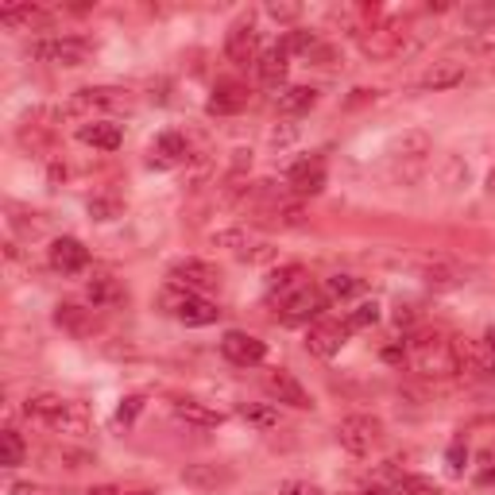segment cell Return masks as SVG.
Returning <instances> with one entry per match:
<instances>
[{
  "mask_svg": "<svg viewBox=\"0 0 495 495\" xmlns=\"http://www.w3.org/2000/svg\"><path fill=\"white\" fill-rule=\"evenodd\" d=\"M410 360L414 367L429 379H449L460 372L457 364V352H452V341L441 333H418L414 341H410Z\"/></svg>",
  "mask_w": 495,
  "mask_h": 495,
  "instance_id": "1",
  "label": "cell"
},
{
  "mask_svg": "<svg viewBox=\"0 0 495 495\" xmlns=\"http://www.w3.org/2000/svg\"><path fill=\"white\" fill-rule=\"evenodd\" d=\"M163 306H171V313L182 325H213L220 318V310L213 306V302L202 298V294H194V290H186V294L166 290L163 294Z\"/></svg>",
  "mask_w": 495,
  "mask_h": 495,
  "instance_id": "2",
  "label": "cell"
},
{
  "mask_svg": "<svg viewBox=\"0 0 495 495\" xmlns=\"http://www.w3.org/2000/svg\"><path fill=\"white\" fill-rule=\"evenodd\" d=\"M379 434H383L379 418H367V414H352V418H344V422L336 426V437H341V445L349 449L352 457H364V452H372Z\"/></svg>",
  "mask_w": 495,
  "mask_h": 495,
  "instance_id": "3",
  "label": "cell"
},
{
  "mask_svg": "<svg viewBox=\"0 0 495 495\" xmlns=\"http://www.w3.org/2000/svg\"><path fill=\"white\" fill-rule=\"evenodd\" d=\"M220 352H225V360H233L240 367H251V364H263V356H267V344H263L259 336H251V333L228 329L225 336H220Z\"/></svg>",
  "mask_w": 495,
  "mask_h": 495,
  "instance_id": "4",
  "label": "cell"
},
{
  "mask_svg": "<svg viewBox=\"0 0 495 495\" xmlns=\"http://www.w3.org/2000/svg\"><path fill=\"white\" fill-rule=\"evenodd\" d=\"M31 55L43 62H58V66H81L89 58V43L86 39H47V43H35Z\"/></svg>",
  "mask_w": 495,
  "mask_h": 495,
  "instance_id": "5",
  "label": "cell"
},
{
  "mask_svg": "<svg viewBox=\"0 0 495 495\" xmlns=\"http://www.w3.org/2000/svg\"><path fill=\"white\" fill-rule=\"evenodd\" d=\"M225 50H228V58H233V62H251V58H256V50H259V31H256V19H251V12L240 16L236 24L228 27Z\"/></svg>",
  "mask_w": 495,
  "mask_h": 495,
  "instance_id": "6",
  "label": "cell"
},
{
  "mask_svg": "<svg viewBox=\"0 0 495 495\" xmlns=\"http://www.w3.org/2000/svg\"><path fill=\"white\" fill-rule=\"evenodd\" d=\"M325 294L318 287H302V290H294L287 302H282V321L287 325H302V321H310V318H318V313L325 310Z\"/></svg>",
  "mask_w": 495,
  "mask_h": 495,
  "instance_id": "7",
  "label": "cell"
},
{
  "mask_svg": "<svg viewBox=\"0 0 495 495\" xmlns=\"http://www.w3.org/2000/svg\"><path fill=\"white\" fill-rule=\"evenodd\" d=\"M263 387H267V395L275 398V403H287V406H294V410H310V406H313L310 391H306V387H302L290 372H271L267 379H263Z\"/></svg>",
  "mask_w": 495,
  "mask_h": 495,
  "instance_id": "8",
  "label": "cell"
},
{
  "mask_svg": "<svg viewBox=\"0 0 495 495\" xmlns=\"http://www.w3.org/2000/svg\"><path fill=\"white\" fill-rule=\"evenodd\" d=\"M50 267L62 271V275H78V271L89 267V248L73 236H58L50 244Z\"/></svg>",
  "mask_w": 495,
  "mask_h": 495,
  "instance_id": "9",
  "label": "cell"
},
{
  "mask_svg": "<svg viewBox=\"0 0 495 495\" xmlns=\"http://www.w3.org/2000/svg\"><path fill=\"white\" fill-rule=\"evenodd\" d=\"M171 279L178 282V287H186V290H209V287H217L220 282V271L213 267V263H205V259H182V263H174L171 267Z\"/></svg>",
  "mask_w": 495,
  "mask_h": 495,
  "instance_id": "10",
  "label": "cell"
},
{
  "mask_svg": "<svg viewBox=\"0 0 495 495\" xmlns=\"http://www.w3.org/2000/svg\"><path fill=\"white\" fill-rule=\"evenodd\" d=\"M290 189L298 197H310V194H321V189H325V163L318 159V155L298 159L290 166Z\"/></svg>",
  "mask_w": 495,
  "mask_h": 495,
  "instance_id": "11",
  "label": "cell"
},
{
  "mask_svg": "<svg viewBox=\"0 0 495 495\" xmlns=\"http://www.w3.org/2000/svg\"><path fill=\"white\" fill-rule=\"evenodd\" d=\"M344 336H349V329H344V325H336V321H318V325H313V329L306 333V349H310L313 356H321V360H329V356L341 352Z\"/></svg>",
  "mask_w": 495,
  "mask_h": 495,
  "instance_id": "12",
  "label": "cell"
},
{
  "mask_svg": "<svg viewBox=\"0 0 495 495\" xmlns=\"http://www.w3.org/2000/svg\"><path fill=\"white\" fill-rule=\"evenodd\" d=\"M287 70H290V50L282 47V43L267 47V50L259 55V62H256L259 81H263V86H271V89H279L282 81H287Z\"/></svg>",
  "mask_w": 495,
  "mask_h": 495,
  "instance_id": "13",
  "label": "cell"
},
{
  "mask_svg": "<svg viewBox=\"0 0 495 495\" xmlns=\"http://www.w3.org/2000/svg\"><path fill=\"white\" fill-rule=\"evenodd\" d=\"M70 406H73V403H66L62 395H31L27 403H24V414H27V418H39V422H47V426L58 429L62 422H66Z\"/></svg>",
  "mask_w": 495,
  "mask_h": 495,
  "instance_id": "14",
  "label": "cell"
},
{
  "mask_svg": "<svg viewBox=\"0 0 495 495\" xmlns=\"http://www.w3.org/2000/svg\"><path fill=\"white\" fill-rule=\"evenodd\" d=\"M248 104V89L240 86V81H220V86L213 89V97H209L205 112L209 117H233V112H240Z\"/></svg>",
  "mask_w": 495,
  "mask_h": 495,
  "instance_id": "15",
  "label": "cell"
},
{
  "mask_svg": "<svg viewBox=\"0 0 495 495\" xmlns=\"http://www.w3.org/2000/svg\"><path fill=\"white\" fill-rule=\"evenodd\" d=\"M174 418H182L186 426H197V429H213L225 422V414L213 410L209 403H197V398H178L174 403Z\"/></svg>",
  "mask_w": 495,
  "mask_h": 495,
  "instance_id": "16",
  "label": "cell"
},
{
  "mask_svg": "<svg viewBox=\"0 0 495 495\" xmlns=\"http://www.w3.org/2000/svg\"><path fill=\"white\" fill-rule=\"evenodd\" d=\"M78 140L89 143V147H101V151H117V147L124 143V135L112 120H86L78 128Z\"/></svg>",
  "mask_w": 495,
  "mask_h": 495,
  "instance_id": "17",
  "label": "cell"
},
{
  "mask_svg": "<svg viewBox=\"0 0 495 495\" xmlns=\"http://www.w3.org/2000/svg\"><path fill=\"white\" fill-rule=\"evenodd\" d=\"M460 81H465V62H457V58H441L422 73V86L434 89V93L452 89V86H460Z\"/></svg>",
  "mask_w": 495,
  "mask_h": 495,
  "instance_id": "18",
  "label": "cell"
},
{
  "mask_svg": "<svg viewBox=\"0 0 495 495\" xmlns=\"http://www.w3.org/2000/svg\"><path fill=\"white\" fill-rule=\"evenodd\" d=\"M403 35L406 31H398L395 24H383V27H375L372 35H364V50L372 58H391L403 50Z\"/></svg>",
  "mask_w": 495,
  "mask_h": 495,
  "instance_id": "19",
  "label": "cell"
},
{
  "mask_svg": "<svg viewBox=\"0 0 495 495\" xmlns=\"http://www.w3.org/2000/svg\"><path fill=\"white\" fill-rule=\"evenodd\" d=\"M55 325L58 329H66L70 336H89L93 333V313L73 306V302H62V306L55 310Z\"/></svg>",
  "mask_w": 495,
  "mask_h": 495,
  "instance_id": "20",
  "label": "cell"
},
{
  "mask_svg": "<svg viewBox=\"0 0 495 495\" xmlns=\"http://www.w3.org/2000/svg\"><path fill=\"white\" fill-rule=\"evenodd\" d=\"M422 275H426V282L434 290H449V287H460V282H465V271H460L457 263H449V259H429L422 267Z\"/></svg>",
  "mask_w": 495,
  "mask_h": 495,
  "instance_id": "21",
  "label": "cell"
},
{
  "mask_svg": "<svg viewBox=\"0 0 495 495\" xmlns=\"http://www.w3.org/2000/svg\"><path fill=\"white\" fill-rule=\"evenodd\" d=\"M186 159V140L178 132H163L159 140L151 143V163L155 166H174Z\"/></svg>",
  "mask_w": 495,
  "mask_h": 495,
  "instance_id": "22",
  "label": "cell"
},
{
  "mask_svg": "<svg viewBox=\"0 0 495 495\" xmlns=\"http://www.w3.org/2000/svg\"><path fill=\"white\" fill-rule=\"evenodd\" d=\"M313 104H318V89L310 86H290L279 93V112L282 117H302V112H310Z\"/></svg>",
  "mask_w": 495,
  "mask_h": 495,
  "instance_id": "23",
  "label": "cell"
},
{
  "mask_svg": "<svg viewBox=\"0 0 495 495\" xmlns=\"http://www.w3.org/2000/svg\"><path fill=\"white\" fill-rule=\"evenodd\" d=\"M302 287H310L306 282V271L302 267H282V271H271V279H267V294H275V298H282L287 302L294 290H302Z\"/></svg>",
  "mask_w": 495,
  "mask_h": 495,
  "instance_id": "24",
  "label": "cell"
},
{
  "mask_svg": "<svg viewBox=\"0 0 495 495\" xmlns=\"http://www.w3.org/2000/svg\"><path fill=\"white\" fill-rule=\"evenodd\" d=\"M225 480L228 476L217 465H186L182 468V483H189V488H197V491H213L217 483H225Z\"/></svg>",
  "mask_w": 495,
  "mask_h": 495,
  "instance_id": "25",
  "label": "cell"
},
{
  "mask_svg": "<svg viewBox=\"0 0 495 495\" xmlns=\"http://www.w3.org/2000/svg\"><path fill=\"white\" fill-rule=\"evenodd\" d=\"M120 104H124L120 89H81L70 109H120Z\"/></svg>",
  "mask_w": 495,
  "mask_h": 495,
  "instance_id": "26",
  "label": "cell"
},
{
  "mask_svg": "<svg viewBox=\"0 0 495 495\" xmlns=\"http://www.w3.org/2000/svg\"><path fill=\"white\" fill-rule=\"evenodd\" d=\"M120 298H124V290L112 275H93L89 279V302L93 306H112V302H120Z\"/></svg>",
  "mask_w": 495,
  "mask_h": 495,
  "instance_id": "27",
  "label": "cell"
},
{
  "mask_svg": "<svg viewBox=\"0 0 495 495\" xmlns=\"http://www.w3.org/2000/svg\"><path fill=\"white\" fill-rule=\"evenodd\" d=\"M240 418H244L248 426H256V429H275L279 426V410L271 406V403H248V406H240Z\"/></svg>",
  "mask_w": 495,
  "mask_h": 495,
  "instance_id": "28",
  "label": "cell"
},
{
  "mask_svg": "<svg viewBox=\"0 0 495 495\" xmlns=\"http://www.w3.org/2000/svg\"><path fill=\"white\" fill-rule=\"evenodd\" d=\"M24 437L16 434V429H4L0 434V465L4 468H16V465H24Z\"/></svg>",
  "mask_w": 495,
  "mask_h": 495,
  "instance_id": "29",
  "label": "cell"
},
{
  "mask_svg": "<svg viewBox=\"0 0 495 495\" xmlns=\"http://www.w3.org/2000/svg\"><path fill=\"white\" fill-rule=\"evenodd\" d=\"M395 151L403 155V159H422V155H429V135L426 132H406L395 140Z\"/></svg>",
  "mask_w": 495,
  "mask_h": 495,
  "instance_id": "30",
  "label": "cell"
},
{
  "mask_svg": "<svg viewBox=\"0 0 495 495\" xmlns=\"http://www.w3.org/2000/svg\"><path fill=\"white\" fill-rule=\"evenodd\" d=\"M460 16H465V24L476 27V31L495 27V0H483V4H465V8H460Z\"/></svg>",
  "mask_w": 495,
  "mask_h": 495,
  "instance_id": "31",
  "label": "cell"
},
{
  "mask_svg": "<svg viewBox=\"0 0 495 495\" xmlns=\"http://www.w3.org/2000/svg\"><path fill=\"white\" fill-rule=\"evenodd\" d=\"M375 321H379V306H375V302H360L356 310H349V318H344V329L360 333V329H372Z\"/></svg>",
  "mask_w": 495,
  "mask_h": 495,
  "instance_id": "32",
  "label": "cell"
},
{
  "mask_svg": "<svg viewBox=\"0 0 495 495\" xmlns=\"http://www.w3.org/2000/svg\"><path fill=\"white\" fill-rule=\"evenodd\" d=\"M364 290V282L360 279H352V275H333V279H325V298H352V294H360Z\"/></svg>",
  "mask_w": 495,
  "mask_h": 495,
  "instance_id": "33",
  "label": "cell"
},
{
  "mask_svg": "<svg viewBox=\"0 0 495 495\" xmlns=\"http://www.w3.org/2000/svg\"><path fill=\"white\" fill-rule=\"evenodd\" d=\"M35 19H39V8H31V4H8V8H0V24H4V27L35 24Z\"/></svg>",
  "mask_w": 495,
  "mask_h": 495,
  "instance_id": "34",
  "label": "cell"
},
{
  "mask_svg": "<svg viewBox=\"0 0 495 495\" xmlns=\"http://www.w3.org/2000/svg\"><path fill=\"white\" fill-rule=\"evenodd\" d=\"M124 213V205L117 202V197H93L89 202V217L93 220H117Z\"/></svg>",
  "mask_w": 495,
  "mask_h": 495,
  "instance_id": "35",
  "label": "cell"
},
{
  "mask_svg": "<svg viewBox=\"0 0 495 495\" xmlns=\"http://www.w3.org/2000/svg\"><path fill=\"white\" fill-rule=\"evenodd\" d=\"M398 491H406V495H441V488L429 476H403L398 480Z\"/></svg>",
  "mask_w": 495,
  "mask_h": 495,
  "instance_id": "36",
  "label": "cell"
},
{
  "mask_svg": "<svg viewBox=\"0 0 495 495\" xmlns=\"http://www.w3.org/2000/svg\"><path fill=\"white\" fill-rule=\"evenodd\" d=\"M275 220H279V225H287V228H298L302 220H306V209H302L298 202H294V205H279L275 209Z\"/></svg>",
  "mask_w": 495,
  "mask_h": 495,
  "instance_id": "37",
  "label": "cell"
},
{
  "mask_svg": "<svg viewBox=\"0 0 495 495\" xmlns=\"http://www.w3.org/2000/svg\"><path fill=\"white\" fill-rule=\"evenodd\" d=\"M217 248H248V233L244 228H228V233H213Z\"/></svg>",
  "mask_w": 495,
  "mask_h": 495,
  "instance_id": "38",
  "label": "cell"
},
{
  "mask_svg": "<svg viewBox=\"0 0 495 495\" xmlns=\"http://www.w3.org/2000/svg\"><path fill=\"white\" fill-rule=\"evenodd\" d=\"M282 47H287L290 55H294V50H313V47H318V39H313V31H290Z\"/></svg>",
  "mask_w": 495,
  "mask_h": 495,
  "instance_id": "39",
  "label": "cell"
},
{
  "mask_svg": "<svg viewBox=\"0 0 495 495\" xmlns=\"http://www.w3.org/2000/svg\"><path fill=\"white\" fill-rule=\"evenodd\" d=\"M279 495H325L321 483H310V480H287L279 488Z\"/></svg>",
  "mask_w": 495,
  "mask_h": 495,
  "instance_id": "40",
  "label": "cell"
},
{
  "mask_svg": "<svg viewBox=\"0 0 495 495\" xmlns=\"http://www.w3.org/2000/svg\"><path fill=\"white\" fill-rule=\"evenodd\" d=\"M298 12H302V4H290V0H287V4H279V0H275V4H267V16L279 19V24H290V19H298Z\"/></svg>",
  "mask_w": 495,
  "mask_h": 495,
  "instance_id": "41",
  "label": "cell"
},
{
  "mask_svg": "<svg viewBox=\"0 0 495 495\" xmlns=\"http://www.w3.org/2000/svg\"><path fill=\"white\" fill-rule=\"evenodd\" d=\"M465 460H468V449L460 445V441H457V445H449V452H445V465H449L452 476H460V472H465Z\"/></svg>",
  "mask_w": 495,
  "mask_h": 495,
  "instance_id": "42",
  "label": "cell"
},
{
  "mask_svg": "<svg viewBox=\"0 0 495 495\" xmlns=\"http://www.w3.org/2000/svg\"><path fill=\"white\" fill-rule=\"evenodd\" d=\"M12 495H66V491H58V488H47V483L19 480V483H12Z\"/></svg>",
  "mask_w": 495,
  "mask_h": 495,
  "instance_id": "43",
  "label": "cell"
},
{
  "mask_svg": "<svg viewBox=\"0 0 495 495\" xmlns=\"http://www.w3.org/2000/svg\"><path fill=\"white\" fill-rule=\"evenodd\" d=\"M271 143L275 147H287V143H294L298 140V128H294V124H282V128H271V135H267Z\"/></svg>",
  "mask_w": 495,
  "mask_h": 495,
  "instance_id": "44",
  "label": "cell"
},
{
  "mask_svg": "<svg viewBox=\"0 0 495 495\" xmlns=\"http://www.w3.org/2000/svg\"><path fill=\"white\" fill-rule=\"evenodd\" d=\"M140 406H143V398H140V395L124 398V403H120V410H117V418H120V422H132V418L140 414Z\"/></svg>",
  "mask_w": 495,
  "mask_h": 495,
  "instance_id": "45",
  "label": "cell"
},
{
  "mask_svg": "<svg viewBox=\"0 0 495 495\" xmlns=\"http://www.w3.org/2000/svg\"><path fill=\"white\" fill-rule=\"evenodd\" d=\"M414 321H418L414 306H403V302H398V306H395V325H403V329H410Z\"/></svg>",
  "mask_w": 495,
  "mask_h": 495,
  "instance_id": "46",
  "label": "cell"
},
{
  "mask_svg": "<svg viewBox=\"0 0 495 495\" xmlns=\"http://www.w3.org/2000/svg\"><path fill=\"white\" fill-rule=\"evenodd\" d=\"M476 483H480V488H488V483H495V460H488V465H483V468L476 472Z\"/></svg>",
  "mask_w": 495,
  "mask_h": 495,
  "instance_id": "47",
  "label": "cell"
},
{
  "mask_svg": "<svg viewBox=\"0 0 495 495\" xmlns=\"http://www.w3.org/2000/svg\"><path fill=\"white\" fill-rule=\"evenodd\" d=\"M480 375H483V387H488V391L495 395V367H483Z\"/></svg>",
  "mask_w": 495,
  "mask_h": 495,
  "instance_id": "48",
  "label": "cell"
},
{
  "mask_svg": "<svg viewBox=\"0 0 495 495\" xmlns=\"http://www.w3.org/2000/svg\"><path fill=\"white\" fill-rule=\"evenodd\" d=\"M86 495H120L117 488H112V483H101V488H89Z\"/></svg>",
  "mask_w": 495,
  "mask_h": 495,
  "instance_id": "49",
  "label": "cell"
},
{
  "mask_svg": "<svg viewBox=\"0 0 495 495\" xmlns=\"http://www.w3.org/2000/svg\"><path fill=\"white\" fill-rule=\"evenodd\" d=\"M383 360H387V364H398V360H403V349H387Z\"/></svg>",
  "mask_w": 495,
  "mask_h": 495,
  "instance_id": "50",
  "label": "cell"
},
{
  "mask_svg": "<svg viewBox=\"0 0 495 495\" xmlns=\"http://www.w3.org/2000/svg\"><path fill=\"white\" fill-rule=\"evenodd\" d=\"M483 344H488V349L495 352V325H491V329H488V336H483Z\"/></svg>",
  "mask_w": 495,
  "mask_h": 495,
  "instance_id": "51",
  "label": "cell"
},
{
  "mask_svg": "<svg viewBox=\"0 0 495 495\" xmlns=\"http://www.w3.org/2000/svg\"><path fill=\"white\" fill-rule=\"evenodd\" d=\"M372 495H395V491H387V488H375Z\"/></svg>",
  "mask_w": 495,
  "mask_h": 495,
  "instance_id": "52",
  "label": "cell"
},
{
  "mask_svg": "<svg viewBox=\"0 0 495 495\" xmlns=\"http://www.w3.org/2000/svg\"><path fill=\"white\" fill-rule=\"evenodd\" d=\"M128 495H155V491H128Z\"/></svg>",
  "mask_w": 495,
  "mask_h": 495,
  "instance_id": "53",
  "label": "cell"
},
{
  "mask_svg": "<svg viewBox=\"0 0 495 495\" xmlns=\"http://www.w3.org/2000/svg\"><path fill=\"white\" fill-rule=\"evenodd\" d=\"M488 189H491V194H495V174H491V186H488Z\"/></svg>",
  "mask_w": 495,
  "mask_h": 495,
  "instance_id": "54",
  "label": "cell"
}]
</instances>
